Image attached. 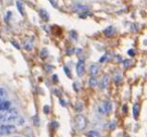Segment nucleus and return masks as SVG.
Masks as SVG:
<instances>
[{"mask_svg":"<svg viewBox=\"0 0 147 137\" xmlns=\"http://www.w3.org/2000/svg\"><path fill=\"white\" fill-rule=\"evenodd\" d=\"M33 123H35V125H38L39 124V119L37 116H34L33 117Z\"/></svg>","mask_w":147,"mask_h":137,"instance_id":"obj_24","label":"nucleus"},{"mask_svg":"<svg viewBox=\"0 0 147 137\" xmlns=\"http://www.w3.org/2000/svg\"><path fill=\"white\" fill-rule=\"evenodd\" d=\"M115 32H116V29H115L114 26H108V27L104 30V33H105V35H107V37H112V35H114Z\"/></svg>","mask_w":147,"mask_h":137,"instance_id":"obj_7","label":"nucleus"},{"mask_svg":"<svg viewBox=\"0 0 147 137\" xmlns=\"http://www.w3.org/2000/svg\"><path fill=\"white\" fill-rule=\"evenodd\" d=\"M98 111L101 114H109L112 111V103L110 101H105L100 107H98Z\"/></svg>","mask_w":147,"mask_h":137,"instance_id":"obj_3","label":"nucleus"},{"mask_svg":"<svg viewBox=\"0 0 147 137\" xmlns=\"http://www.w3.org/2000/svg\"><path fill=\"white\" fill-rule=\"evenodd\" d=\"M11 44H12V45H13V46H15V47H16V48H20V46H19V45L18 44H16V41H12V42H11Z\"/></svg>","mask_w":147,"mask_h":137,"instance_id":"obj_28","label":"nucleus"},{"mask_svg":"<svg viewBox=\"0 0 147 137\" xmlns=\"http://www.w3.org/2000/svg\"><path fill=\"white\" fill-rule=\"evenodd\" d=\"M73 53H75V48H70V49L67 51V54H68V55H72Z\"/></svg>","mask_w":147,"mask_h":137,"instance_id":"obj_26","label":"nucleus"},{"mask_svg":"<svg viewBox=\"0 0 147 137\" xmlns=\"http://www.w3.org/2000/svg\"><path fill=\"white\" fill-rule=\"evenodd\" d=\"M6 96H7V92L4 88L0 87V102L4 101L6 99Z\"/></svg>","mask_w":147,"mask_h":137,"instance_id":"obj_11","label":"nucleus"},{"mask_svg":"<svg viewBox=\"0 0 147 137\" xmlns=\"http://www.w3.org/2000/svg\"><path fill=\"white\" fill-rule=\"evenodd\" d=\"M24 47H25L27 51H30V49H31V47H32L31 42H29V41H25V42H24Z\"/></svg>","mask_w":147,"mask_h":137,"instance_id":"obj_19","label":"nucleus"},{"mask_svg":"<svg viewBox=\"0 0 147 137\" xmlns=\"http://www.w3.org/2000/svg\"><path fill=\"white\" fill-rule=\"evenodd\" d=\"M39 14H40L41 18L43 19V20H46V21H47V20L49 19V15H48V13H47V12H46L45 9H40V11H39Z\"/></svg>","mask_w":147,"mask_h":137,"instance_id":"obj_13","label":"nucleus"},{"mask_svg":"<svg viewBox=\"0 0 147 137\" xmlns=\"http://www.w3.org/2000/svg\"><path fill=\"white\" fill-rule=\"evenodd\" d=\"M47 55H48V53H47L46 48H42L41 52H40V57H41V59H46Z\"/></svg>","mask_w":147,"mask_h":137,"instance_id":"obj_15","label":"nucleus"},{"mask_svg":"<svg viewBox=\"0 0 147 137\" xmlns=\"http://www.w3.org/2000/svg\"><path fill=\"white\" fill-rule=\"evenodd\" d=\"M139 113H140V106L138 104H135L133 106V117H134V119H138Z\"/></svg>","mask_w":147,"mask_h":137,"instance_id":"obj_9","label":"nucleus"},{"mask_svg":"<svg viewBox=\"0 0 147 137\" xmlns=\"http://www.w3.org/2000/svg\"><path fill=\"white\" fill-rule=\"evenodd\" d=\"M16 7H17V9L19 10L20 14H21V15H24V11H23V4H22V2H21V1H17V2H16Z\"/></svg>","mask_w":147,"mask_h":137,"instance_id":"obj_14","label":"nucleus"},{"mask_svg":"<svg viewBox=\"0 0 147 137\" xmlns=\"http://www.w3.org/2000/svg\"><path fill=\"white\" fill-rule=\"evenodd\" d=\"M64 73H65V75L69 77V78H72V74H71V71H70V69L67 67V66H64Z\"/></svg>","mask_w":147,"mask_h":137,"instance_id":"obj_17","label":"nucleus"},{"mask_svg":"<svg viewBox=\"0 0 147 137\" xmlns=\"http://www.w3.org/2000/svg\"><path fill=\"white\" fill-rule=\"evenodd\" d=\"M75 123H76V126L77 129L80 130V131H83L84 129H86L87 125H88V120L87 118L82 115V114H78L76 117H75Z\"/></svg>","mask_w":147,"mask_h":137,"instance_id":"obj_2","label":"nucleus"},{"mask_svg":"<svg viewBox=\"0 0 147 137\" xmlns=\"http://www.w3.org/2000/svg\"><path fill=\"white\" fill-rule=\"evenodd\" d=\"M13 137H22V136H13Z\"/></svg>","mask_w":147,"mask_h":137,"instance_id":"obj_35","label":"nucleus"},{"mask_svg":"<svg viewBox=\"0 0 147 137\" xmlns=\"http://www.w3.org/2000/svg\"><path fill=\"white\" fill-rule=\"evenodd\" d=\"M52 124H53V125H54L55 127H58V124H57V123H56L55 121H53V123H52Z\"/></svg>","mask_w":147,"mask_h":137,"instance_id":"obj_33","label":"nucleus"},{"mask_svg":"<svg viewBox=\"0 0 147 137\" xmlns=\"http://www.w3.org/2000/svg\"><path fill=\"white\" fill-rule=\"evenodd\" d=\"M115 126H116V124H115V121H113V122L111 123V125H110V129H111V130H114Z\"/></svg>","mask_w":147,"mask_h":137,"instance_id":"obj_27","label":"nucleus"},{"mask_svg":"<svg viewBox=\"0 0 147 137\" xmlns=\"http://www.w3.org/2000/svg\"><path fill=\"white\" fill-rule=\"evenodd\" d=\"M73 87H74V90L76 92H79L80 91V86H79V83L78 82H75L73 84Z\"/></svg>","mask_w":147,"mask_h":137,"instance_id":"obj_20","label":"nucleus"},{"mask_svg":"<svg viewBox=\"0 0 147 137\" xmlns=\"http://www.w3.org/2000/svg\"><path fill=\"white\" fill-rule=\"evenodd\" d=\"M128 55H131V56H134V55H135V52H134V49H133V48H132V49H129Z\"/></svg>","mask_w":147,"mask_h":137,"instance_id":"obj_25","label":"nucleus"},{"mask_svg":"<svg viewBox=\"0 0 147 137\" xmlns=\"http://www.w3.org/2000/svg\"><path fill=\"white\" fill-rule=\"evenodd\" d=\"M76 70H77V74H78L79 77L84 76V74L86 72V69H85V64H84L83 61H79V62L77 63Z\"/></svg>","mask_w":147,"mask_h":137,"instance_id":"obj_4","label":"nucleus"},{"mask_svg":"<svg viewBox=\"0 0 147 137\" xmlns=\"http://www.w3.org/2000/svg\"><path fill=\"white\" fill-rule=\"evenodd\" d=\"M73 11H76V12H86V11H89V8L87 6L82 5V4H76L73 7Z\"/></svg>","mask_w":147,"mask_h":137,"instance_id":"obj_5","label":"nucleus"},{"mask_svg":"<svg viewBox=\"0 0 147 137\" xmlns=\"http://www.w3.org/2000/svg\"><path fill=\"white\" fill-rule=\"evenodd\" d=\"M127 137H128V136H127Z\"/></svg>","mask_w":147,"mask_h":137,"instance_id":"obj_36","label":"nucleus"},{"mask_svg":"<svg viewBox=\"0 0 147 137\" xmlns=\"http://www.w3.org/2000/svg\"><path fill=\"white\" fill-rule=\"evenodd\" d=\"M45 69H46V71L47 72V73H50L52 71H53V67L52 66H49V64H46V67H45Z\"/></svg>","mask_w":147,"mask_h":137,"instance_id":"obj_22","label":"nucleus"},{"mask_svg":"<svg viewBox=\"0 0 147 137\" xmlns=\"http://www.w3.org/2000/svg\"><path fill=\"white\" fill-rule=\"evenodd\" d=\"M86 136L87 137H101L100 132L96 131V130H91V131H88L86 133Z\"/></svg>","mask_w":147,"mask_h":137,"instance_id":"obj_10","label":"nucleus"},{"mask_svg":"<svg viewBox=\"0 0 147 137\" xmlns=\"http://www.w3.org/2000/svg\"><path fill=\"white\" fill-rule=\"evenodd\" d=\"M55 94H56L57 96H61V92L57 91V89H55Z\"/></svg>","mask_w":147,"mask_h":137,"instance_id":"obj_34","label":"nucleus"},{"mask_svg":"<svg viewBox=\"0 0 147 137\" xmlns=\"http://www.w3.org/2000/svg\"><path fill=\"white\" fill-rule=\"evenodd\" d=\"M53 81H54V83L57 82V76H56V75H54V76H53Z\"/></svg>","mask_w":147,"mask_h":137,"instance_id":"obj_29","label":"nucleus"},{"mask_svg":"<svg viewBox=\"0 0 147 137\" xmlns=\"http://www.w3.org/2000/svg\"><path fill=\"white\" fill-rule=\"evenodd\" d=\"M122 110H123V111L126 113V112H127V106H126V105H124V106L122 107Z\"/></svg>","mask_w":147,"mask_h":137,"instance_id":"obj_31","label":"nucleus"},{"mask_svg":"<svg viewBox=\"0 0 147 137\" xmlns=\"http://www.w3.org/2000/svg\"><path fill=\"white\" fill-rule=\"evenodd\" d=\"M131 64H132V62L130 61V60H125V61H123V67L124 68H129L130 66H131Z\"/></svg>","mask_w":147,"mask_h":137,"instance_id":"obj_16","label":"nucleus"},{"mask_svg":"<svg viewBox=\"0 0 147 137\" xmlns=\"http://www.w3.org/2000/svg\"><path fill=\"white\" fill-rule=\"evenodd\" d=\"M108 84H109V77L108 76H104L102 78V81H101V88L103 90H105L107 87H108Z\"/></svg>","mask_w":147,"mask_h":137,"instance_id":"obj_8","label":"nucleus"},{"mask_svg":"<svg viewBox=\"0 0 147 137\" xmlns=\"http://www.w3.org/2000/svg\"><path fill=\"white\" fill-rule=\"evenodd\" d=\"M16 127L12 124H0V136L10 135L16 132Z\"/></svg>","mask_w":147,"mask_h":137,"instance_id":"obj_1","label":"nucleus"},{"mask_svg":"<svg viewBox=\"0 0 147 137\" xmlns=\"http://www.w3.org/2000/svg\"><path fill=\"white\" fill-rule=\"evenodd\" d=\"M99 71H100V68L97 66V64H92L89 69V72H90V75L93 76V77H96L98 74H99Z\"/></svg>","mask_w":147,"mask_h":137,"instance_id":"obj_6","label":"nucleus"},{"mask_svg":"<svg viewBox=\"0 0 147 137\" xmlns=\"http://www.w3.org/2000/svg\"><path fill=\"white\" fill-rule=\"evenodd\" d=\"M60 102H61L62 106H64V107H65V106H67V103H65V102H64V101L63 100V99H61V100H60Z\"/></svg>","mask_w":147,"mask_h":137,"instance_id":"obj_30","label":"nucleus"},{"mask_svg":"<svg viewBox=\"0 0 147 137\" xmlns=\"http://www.w3.org/2000/svg\"><path fill=\"white\" fill-rule=\"evenodd\" d=\"M49 111H50V108H49V106L46 105V106L43 107V112H45L46 114H48V113H49Z\"/></svg>","mask_w":147,"mask_h":137,"instance_id":"obj_23","label":"nucleus"},{"mask_svg":"<svg viewBox=\"0 0 147 137\" xmlns=\"http://www.w3.org/2000/svg\"><path fill=\"white\" fill-rule=\"evenodd\" d=\"M76 110L80 113V112L83 110V104H82V103H78V104H77V106H76Z\"/></svg>","mask_w":147,"mask_h":137,"instance_id":"obj_18","label":"nucleus"},{"mask_svg":"<svg viewBox=\"0 0 147 137\" xmlns=\"http://www.w3.org/2000/svg\"><path fill=\"white\" fill-rule=\"evenodd\" d=\"M122 81V77L121 76H116V77H114V82L116 83V84H120Z\"/></svg>","mask_w":147,"mask_h":137,"instance_id":"obj_21","label":"nucleus"},{"mask_svg":"<svg viewBox=\"0 0 147 137\" xmlns=\"http://www.w3.org/2000/svg\"><path fill=\"white\" fill-rule=\"evenodd\" d=\"M49 2H50V3H52V4L54 5V6H55V7H56V4H55V0H49Z\"/></svg>","mask_w":147,"mask_h":137,"instance_id":"obj_32","label":"nucleus"},{"mask_svg":"<svg viewBox=\"0 0 147 137\" xmlns=\"http://www.w3.org/2000/svg\"><path fill=\"white\" fill-rule=\"evenodd\" d=\"M89 85H90V87H92V88H95V87L98 85V81H97L96 77H93V76L90 77V79H89Z\"/></svg>","mask_w":147,"mask_h":137,"instance_id":"obj_12","label":"nucleus"}]
</instances>
